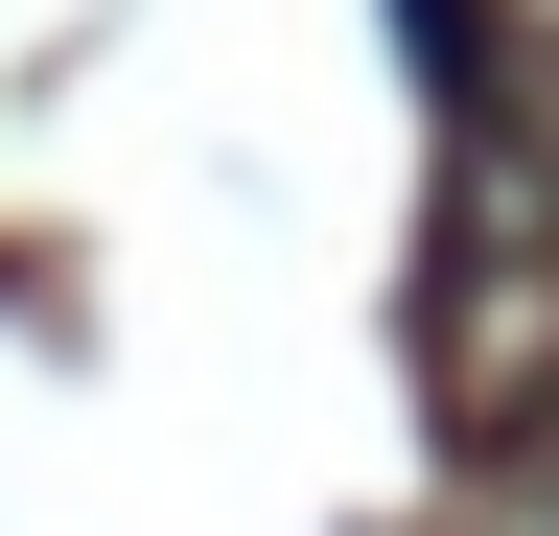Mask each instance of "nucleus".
<instances>
[{"label": "nucleus", "instance_id": "nucleus-1", "mask_svg": "<svg viewBox=\"0 0 559 536\" xmlns=\"http://www.w3.org/2000/svg\"><path fill=\"white\" fill-rule=\"evenodd\" d=\"M419 24V71H443V211H419V420L443 443H536V396H559V164H536V117L513 71H489V24L466 0H396Z\"/></svg>", "mask_w": 559, "mask_h": 536}]
</instances>
